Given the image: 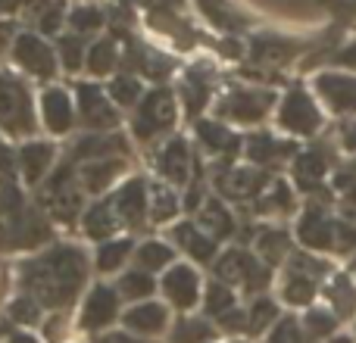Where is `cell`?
Segmentation results:
<instances>
[{
  "mask_svg": "<svg viewBox=\"0 0 356 343\" xmlns=\"http://www.w3.org/2000/svg\"><path fill=\"white\" fill-rule=\"evenodd\" d=\"M272 271L263 259L247 246H228L216 256L213 262V278L234 290H244L250 296H263L272 284Z\"/></svg>",
  "mask_w": 356,
  "mask_h": 343,
  "instance_id": "5",
  "label": "cell"
},
{
  "mask_svg": "<svg viewBox=\"0 0 356 343\" xmlns=\"http://www.w3.org/2000/svg\"><path fill=\"white\" fill-rule=\"evenodd\" d=\"M54 160H56V147L47 141H25L16 153V162L22 169V178L29 184H38L50 169H54Z\"/></svg>",
  "mask_w": 356,
  "mask_h": 343,
  "instance_id": "32",
  "label": "cell"
},
{
  "mask_svg": "<svg viewBox=\"0 0 356 343\" xmlns=\"http://www.w3.org/2000/svg\"><path fill=\"white\" fill-rule=\"evenodd\" d=\"M6 343H41V340H38L31 331H25V328H16V331L6 334Z\"/></svg>",
  "mask_w": 356,
  "mask_h": 343,
  "instance_id": "56",
  "label": "cell"
},
{
  "mask_svg": "<svg viewBox=\"0 0 356 343\" xmlns=\"http://www.w3.org/2000/svg\"><path fill=\"white\" fill-rule=\"evenodd\" d=\"M200 303H203V315H207L213 325L241 306V303H238V290L228 287V284H222V281H216V278L207 284V287H203V300Z\"/></svg>",
  "mask_w": 356,
  "mask_h": 343,
  "instance_id": "40",
  "label": "cell"
},
{
  "mask_svg": "<svg viewBox=\"0 0 356 343\" xmlns=\"http://www.w3.org/2000/svg\"><path fill=\"white\" fill-rule=\"evenodd\" d=\"M66 22H69V28H72V35L88 37V35H97L106 25V12L94 3H81V6H75L72 12H66Z\"/></svg>",
  "mask_w": 356,
  "mask_h": 343,
  "instance_id": "44",
  "label": "cell"
},
{
  "mask_svg": "<svg viewBox=\"0 0 356 343\" xmlns=\"http://www.w3.org/2000/svg\"><path fill=\"white\" fill-rule=\"evenodd\" d=\"M350 275H353V281H356V253H353V259H350Z\"/></svg>",
  "mask_w": 356,
  "mask_h": 343,
  "instance_id": "58",
  "label": "cell"
},
{
  "mask_svg": "<svg viewBox=\"0 0 356 343\" xmlns=\"http://www.w3.org/2000/svg\"><path fill=\"white\" fill-rule=\"evenodd\" d=\"M282 300L288 306H297V309H309L316 303V296L322 294V281L334 275L332 262L322 259L319 253H309V250H294L288 256V262L282 265Z\"/></svg>",
  "mask_w": 356,
  "mask_h": 343,
  "instance_id": "3",
  "label": "cell"
},
{
  "mask_svg": "<svg viewBox=\"0 0 356 343\" xmlns=\"http://www.w3.org/2000/svg\"><path fill=\"white\" fill-rule=\"evenodd\" d=\"M169 319H172V312H169L166 303L160 300H144V303H135V306H129L122 312V325L125 331H131L135 337H163V334L169 331Z\"/></svg>",
  "mask_w": 356,
  "mask_h": 343,
  "instance_id": "22",
  "label": "cell"
},
{
  "mask_svg": "<svg viewBox=\"0 0 356 343\" xmlns=\"http://www.w3.org/2000/svg\"><path fill=\"white\" fill-rule=\"evenodd\" d=\"M156 172L166 184L181 187L191 181V172H194V160H191V147L184 137H169L163 144V150L156 153Z\"/></svg>",
  "mask_w": 356,
  "mask_h": 343,
  "instance_id": "24",
  "label": "cell"
},
{
  "mask_svg": "<svg viewBox=\"0 0 356 343\" xmlns=\"http://www.w3.org/2000/svg\"><path fill=\"white\" fill-rule=\"evenodd\" d=\"M213 91H216V87H213V75H209L207 69L194 66V69H188V72H184L178 94H181L184 112H188L194 122H197V116H200V112L209 106V100H213Z\"/></svg>",
  "mask_w": 356,
  "mask_h": 343,
  "instance_id": "28",
  "label": "cell"
},
{
  "mask_svg": "<svg viewBox=\"0 0 356 343\" xmlns=\"http://www.w3.org/2000/svg\"><path fill=\"white\" fill-rule=\"evenodd\" d=\"M131 262H135V269L150 271V275L166 271V269H172L175 265V246L166 244V240H141V244L135 246Z\"/></svg>",
  "mask_w": 356,
  "mask_h": 343,
  "instance_id": "35",
  "label": "cell"
},
{
  "mask_svg": "<svg viewBox=\"0 0 356 343\" xmlns=\"http://www.w3.org/2000/svg\"><path fill=\"white\" fill-rule=\"evenodd\" d=\"M328 69H344L356 75V37H347L341 47H334V53L328 56Z\"/></svg>",
  "mask_w": 356,
  "mask_h": 343,
  "instance_id": "50",
  "label": "cell"
},
{
  "mask_svg": "<svg viewBox=\"0 0 356 343\" xmlns=\"http://www.w3.org/2000/svg\"><path fill=\"white\" fill-rule=\"evenodd\" d=\"M122 62V50H119V37H97V41L88 47L85 56V66L94 78L100 75H110L116 72V66Z\"/></svg>",
  "mask_w": 356,
  "mask_h": 343,
  "instance_id": "41",
  "label": "cell"
},
{
  "mask_svg": "<svg viewBox=\"0 0 356 343\" xmlns=\"http://www.w3.org/2000/svg\"><path fill=\"white\" fill-rule=\"evenodd\" d=\"M160 294L166 300L169 309H178L181 315H188L191 309H197V303L203 300V278L191 262H175L172 269L163 271L160 278Z\"/></svg>",
  "mask_w": 356,
  "mask_h": 343,
  "instance_id": "16",
  "label": "cell"
},
{
  "mask_svg": "<svg viewBox=\"0 0 356 343\" xmlns=\"http://www.w3.org/2000/svg\"><path fill=\"white\" fill-rule=\"evenodd\" d=\"M300 321H303V328H307V334H309V340H313V343L338 337V325H341V321L334 319V312L328 306L325 309H322V306H309L307 315H303Z\"/></svg>",
  "mask_w": 356,
  "mask_h": 343,
  "instance_id": "43",
  "label": "cell"
},
{
  "mask_svg": "<svg viewBox=\"0 0 356 343\" xmlns=\"http://www.w3.org/2000/svg\"><path fill=\"white\" fill-rule=\"evenodd\" d=\"M316 47L313 37H294V35H253L247 60L263 69H284L297 60H307L309 50Z\"/></svg>",
  "mask_w": 356,
  "mask_h": 343,
  "instance_id": "14",
  "label": "cell"
},
{
  "mask_svg": "<svg viewBox=\"0 0 356 343\" xmlns=\"http://www.w3.org/2000/svg\"><path fill=\"white\" fill-rule=\"evenodd\" d=\"M6 315H10V321L19 328H31V325H41L44 321V309L38 306L29 294H19L16 300L6 306Z\"/></svg>",
  "mask_w": 356,
  "mask_h": 343,
  "instance_id": "48",
  "label": "cell"
},
{
  "mask_svg": "<svg viewBox=\"0 0 356 343\" xmlns=\"http://www.w3.org/2000/svg\"><path fill=\"white\" fill-rule=\"evenodd\" d=\"M338 162L328 153V144L316 141L309 147H300V153L291 162V184L294 190L307 194L309 200H332V175Z\"/></svg>",
  "mask_w": 356,
  "mask_h": 343,
  "instance_id": "8",
  "label": "cell"
},
{
  "mask_svg": "<svg viewBox=\"0 0 356 343\" xmlns=\"http://www.w3.org/2000/svg\"><path fill=\"white\" fill-rule=\"evenodd\" d=\"M125 44H129V50H122V62H129V66L135 69L131 75H147V78L160 81L175 69V62L169 60L166 53H160V50L147 47V44L135 41V37H129V35H125Z\"/></svg>",
  "mask_w": 356,
  "mask_h": 343,
  "instance_id": "26",
  "label": "cell"
},
{
  "mask_svg": "<svg viewBox=\"0 0 356 343\" xmlns=\"http://www.w3.org/2000/svg\"><path fill=\"white\" fill-rule=\"evenodd\" d=\"M178 122V100L172 87H150L141 97V103L135 106V119H131V131L138 141L150 144L156 137L169 135Z\"/></svg>",
  "mask_w": 356,
  "mask_h": 343,
  "instance_id": "11",
  "label": "cell"
},
{
  "mask_svg": "<svg viewBox=\"0 0 356 343\" xmlns=\"http://www.w3.org/2000/svg\"><path fill=\"white\" fill-rule=\"evenodd\" d=\"M75 112H79L81 125L91 131L116 128L122 122V116L116 112V103L110 100V94L104 87L91 85V81H79L75 85Z\"/></svg>",
  "mask_w": 356,
  "mask_h": 343,
  "instance_id": "18",
  "label": "cell"
},
{
  "mask_svg": "<svg viewBox=\"0 0 356 343\" xmlns=\"http://www.w3.org/2000/svg\"><path fill=\"white\" fill-rule=\"evenodd\" d=\"M338 147L344 150V153L356 156V119H353V122H344V125H341V131H338Z\"/></svg>",
  "mask_w": 356,
  "mask_h": 343,
  "instance_id": "52",
  "label": "cell"
},
{
  "mask_svg": "<svg viewBox=\"0 0 356 343\" xmlns=\"http://www.w3.org/2000/svg\"><path fill=\"white\" fill-rule=\"evenodd\" d=\"M278 319H282V309H278V303L269 294L253 296L250 306H247V337L269 334L278 325Z\"/></svg>",
  "mask_w": 356,
  "mask_h": 343,
  "instance_id": "42",
  "label": "cell"
},
{
  "mask_svg": "<svg viewBox=\"0 0 356 343\" xmlns=\"http://www.w3.org/2000/svg\"><path fill=\"white\" fill-rule=\"evenodd\" d=\"M0 131L6 137H16V141L31 137L38 131L35 103H31L29 87L10 72H0Z\"/></svg>",
  "mask_w": 356,
  "mask_h": 343,
  "instance_id": "10",
  "label": "cell"
},
{
  "mask_svg": "<svg viewBox=\"0 0 356 343\" xmlns=\"http://www.w3.org/2000/svg\"><path fill=\"white\" fill-rule=\"evenodd\" d=\"M194 135L209 156H219V162L238 156L241 147H244V137H238L225 122H219V119H197Z\"/></svg>",
  "mask_w": 356,
  "mask_h": 343,
  "instance_id": "23",
  "label": "cell"
},
{
  "mask_svg": "<svg viewBox=\"0 0 356 343\" xmlns=\"http://www.w3.org/2000/svg\"><path fill=\"white\" fill-rule=\"evenodd\" d=\"M344 172L356 181V156H350V162H344Z\"/></svg>",
  "mask_w": 356,
  "mask_h": 343,
  "instance_id": "57",
  "label": "cell"
},
{
  "mask_svg": "<svg viewBox=\"0 0 356 343\" xmlns=\"http://www.w3.org/2000/svg\"><path fill=\"white\" fill-rule=\"evenodd\" d=\"M85 56H88V41L79 35H63L60 37V47H56V60L63 62L66 72H79L85 66Z\"/></svg>",
  "mask_w": 356,
  "mask_h": 343,
  "instance_id": "47",
  "label": "cell"
},
{
  "mask_svg": "<svg viewBox=\"0 0 356 343\" xmlns=\"http://www.w3.org/2000/svg\"><path fill=\"white\" fill-rule=\"evenodd\" d=\"M309 91L325 110V116H334L344 122L356 119V75L344 69H316L309 75Z\"/></svg>",
  "mask_w": 356,
  "mask_h": 343,
  "instance_id": "9",
  "label": "cell"
},
{
  "mask_svg": "<svg viewBox=\"0 0 356 343\" xmlns=\"http://www.w3.org/2000/svg\"><path fill=\"white\" fill-rule=\"evenodd\" d=\"M219 337V328L207 315H178L169 328V343H213Z\"/></svg>",
  "mask_w": 356,
  "mask_h": 343,
  "instance_id": "36",
  "label": "cell"
},
{
  "mask_svg": "<svg viewBox=\"0 0 356 343\" xmlns=\"http://www.w3.org/2000/svg\"><path fill=\"white\" fill-rule=\"evenodd\" d=\"M135 240L131 237H113L106 244H97V256H94V269L100 275H116L122 271V265L135 256Z\"/></svg>",
  "mask_w": 356,
  "mask_h": 343,
  "instance_id": "39",
  "label": "cell"
},
{
  "mask_svg": "<svg viewBox=\"0 0 356 343\" xmlns=\"http://www.w3.org/2000/svg\"><path fill=\"white\" fill-rule=\"evenodd\" d=\"M91 343H147V340L135 337L131 331H104V334H94Z\"/></svg>",
  "mask_w": 356,
  "mask_h": 343,
  "instance_id": "53",
  "label": "cell"
},
{
  "mask_svg": "<svg viewBox=\"0 0 356 343\" xmlns=\"http://www.w3.org/2000/svg\"><path fill=\"white\" fill-rule=\"evenodd\" d=\"M81 231H85V237H91L94 244H106V240H113L122 231V221H119L110 196L91 203V206L81 212Z\"/></svg>",
  "mask_w": 356,
  "mask_h": 343,
  "instance_id": "27",
  "label": "cell"
},
{
  "mask_svg": "<svg viewBox=\"0 0 356 343\" xmlns=\"http://www.w3.org/2000/svg\"><path fill=\"white\" fill-rule=\"evenodd\" d=\"M253 253H257L269 269H278V265H284L288 256L294 253V240H291V234L284 231V228L266 225V228H259L257 237H253Z\"/></svg>",
  "mask_w": 356,
  "mask_h": 343,
  "instance_id": "31",
  "label": "cell"
},
{
  "mask_svg": "<svg viewBox=\"0 0 356 343\" xmlns=\"http://www.w3.org/2000/svg\"><path fill=\"white\" fill-rule=\"evenodd\" d=\"M266 343H313V340H309L307 328H303V321L297 315H282L278 325L269 331Z\"/></svg>",
  "mask_w": 356,
  "mask_h": 343,
  "instance_id": "49",
  "label": "cell"
},
{
  "mask_svg": "<svg viewBox=\"0 0 356 343\" xmlns=\"http://www.w3.org/2000/svg\"><path fill=\"white\" fill-rule=\"evenodd\" d=\"M278 106V94L272 87H257V85H238L228 87L216 103V119L219 122H232V125H263L266 119L275 112Z\"/></svg>",
  "mask_w": 356,
  "mask_h": 343,
  "instance_id": "6",
  "label": "cell"
},
{
  "mask_svg": "<svg viewBox=\"0 0 356 343\" xmlns=\"http://www.w3.org/2000/svg\"><path fill=\"white\" fill-rule=\"evenodd\" d=\"M66 19V12H63V6H50L47 16H41V31H47V35H56V28H60V22Z\"/></svg>",
  "mask_w": 356,
  "mask_h": 343,
  "instance_id": "55",
  "label": "cell"
},
{
  "mask_svg": "<svg viewBox=\"0 0 356 343\" xmlns=\"http://www.w3.org/2000/svg\"><path fill=\"white\" fill-rule=\"evenodd\" d=\"M125 172V156H113V160H94L79 166V184L88 194H104L116 184V178Z\"/></svg>",
  "mask_w": 356,
  "mask_h": 343,
  "instance_id": "33",
  "label": "cell"
},
{
  "mask_svg": "<svg viewBox=\"0 0 356 343\" xmlns=\"http://www.w3.org/2000/svg\"><path fill=\"white\" fill-rule=\"evenodd\" d=\"M41 122H44V128L56 137L72 131L75 103H72V97H69V91H63V87H47V91L41 94Z\"/></svg>",
  "mask_w": 356,
  "mask_h": 343,
  "instance_id": "25",
  "label": "cell"
},
{
  "mask_svg": "<svg viewBox=\"0 0 356 343\" xmlns=\"http://www.w3.org/2000/svg\"><path fill=\"white\" fill-rule=\"evenodd\" d=\"M106 94L116 106H138L144 97V87H141V78L131 72H122V75H113V81L106 85Z\"/></svg>",
  "mask_w": 356,
  "mask_h": 343,
  "instance_id": "45",
  "label": "cell"
},
{
  "mask_svg": "<svg viewBox=\"0 0 356 343\" xmlns=\"http://www.w3.org/2000/svg\"><path fill=\"white\" fill-rule=\"evenodd\" d=\"M150 12H160V16H175L184 6V0H141Z\"/></svg>",
  "mask_w": 356,
  "mask_h": 343,
  "instance_id": "54",
  "label": "cell"
},
{
  "mask_svg": "<svg viewBox=\"0 0 356 343\" xmlns=\"http://www.w3.org/2000/svg\"><path fill=\"white\" fill-rule=\"evenodd\" d=\"M272 181H275V175L250 166V162L234 166V160L219 162L216 178H213V184H216L222 200H234V203H257L259 196L269 190Z\"/></svg>",
  "mask_w": 356,
  "mask_h": 343,
  "instance_id": "12",
  "label": "cell"
},
{
  "mask_svg": "<svg viewBox=\"0 0 356 343\" xmlns=\"http://www.w3.org/2000/svg\"><path fill=\"white\" fill-rule=\"evenodd\" d=\"M322 294H325L328 309L334 312L338 321L356 319V281L350 271H334V275L322 284Z\"/></svg>",
  "mask_w": 356,
  "mask_h": 343,
  "instance_id": "30",
  "label": "cell"
},
{
  "mask_svg": "<svg viewBox=\"0 0 356 343\" xmlns=\"http://www.w3.org/2000/svg\"><path fill=\"white\" fill-rule=\"evenodd\" d=\"M91 259L75 244H54L19 265V290L47 312H66L88 284Z\"/></svg>",
  "mask_w": 356,
  "mask_h": 343,
  "instance_id": "1",
  "label": "cell"
},
{
  "mask_svg": "<svg viewBox=\"0 0 356 343\" xmlns=\"http://www.w3.org/2000/svg\"><path fill=\"white\" fill-rule=\"evenodd\" d=\"M47 240V212L25 206L22 194L13 184H3V190H0V250H35Z\"/></svg>",
  "mask_w": 356,
  "mask_h": 343,
  "instance_id": "2",
  "label": "cell"
},
{
  "mask_svg": "<svg viewBox=\"0 0 356 343\" xmlns=\"http://www.w3.org/2000/svg\"><path fill=\"white\" fill-rule=\"evenodd\" d=\"M181 212V200H178L175 187L166 181L147 184V219L154 225H169Z\"/></svg>",
  "mask_w": 356,
  "mask_h": 343,
  "instance_id": "34",
  "label": "cell"
},
{
  "mask_svg": "<svg viewBox=\"0 0 356 343\" xmlns=\"http://www.w3.org/2000/svg\"><path fill=\"white\" fill-rule=\"evenodd\" d=\"M294 237L300 250L338 253V206L332 200H307L297 219Z\"/></svg>",
  "mask_w": 356,
  "mask_h": 343,
  "instance_id": "7",
  "label": "cell"
},
{
  "mask_svg": "<svg viewBox=\"0 0 356 343\" xmlns=\"http://www.w3.org/2000/svg\"><path fill=\"white\" fill-rule=\"evenodd\" d=\"M41 325H44V337H47V343H63L69 337V315L66 312H50Z\"/></svg>",
  "mask_w": 356,
  "mask_h": 343,
  "instance_id": "51",
  "label": "cell"
},
{
  "mask_svg": "<svg viewBox=\"0 0 356 343\" xmlns=\"http://www.w3.org/2000/svg\"><path fill=\"white\" fill-rule=\"evenodd\" d=\"M325 110L319 106V100L313 97L307 85H291L284 87V94H278L275 106V125L294 141H316L325 131Z\"/></svg>",
  "mask_w": 356,
  "mask_h": 343,
  "instance_id": "4",
  "label": "cell"
},
{
  "mask_svg": "<svg viewBox=\"0 0 356 343\" xmlns=\"http://www.w3.org/2000/svg\"><path fill=\"white\" fill-rule=\"evenodd\" d=\"M241 153H244V160L250 162V166L275 175L278 169L294 162V156L300 153V144H297L294 137H278V135H272V131H250V135L244 137Z\"/></svg>",
  "mask_w": 356,
  "mask_h": 343,
  "instance_id": "15",
  "label": "cell"
},
{
  "mask_svg": "<svg viewBox=\"0 0 356 343\" xmlns=\"http://www.w3.org/2000/svg\"><path fill=\"white\" fill-rule=\"evenodd\" d=\"M41 203L47 209V219H56L63 225H72L85 212L81 209V184H79V175H75V162L56 169L47 178V184L41 190Z\"/></svg>",
  "mask_w": 356,
  "mask_h": 343,
  "instance_id": "13",
  "label": "cell"
},
{
  "mask_svg": "<svg viewBox=\"0 0 356 343\" xmlns=\"http://www.w3.org/2000/svg\"><path fill=\"white\" fill-rule=\"evenodd\" d=\"M194 221H197V225H200L213 240H219V244L238 234V221H234V212L225 206V200H222V196H207V203L197 209V219H194Z\"/></svg>",
  "mask_w": 356,
  "mask_h": 343,
  "instance_id": "29",
  "label": "cell"
},
{
  "mask_svg": "<svg viewBox=\"0 0 356 343\" xmlns=\"http://www.w3.org/2000/svg\"><path fill=\"white\" fill-rule=\"evenodd\" d=\"M297 209V194H294V184L284 181V178H275L269 184L263 196L253 203V212L257 215H288Z\"/></svg>",
  "mask_w": 356,
  "mask_h": 343,
  "instance_id": "37",
  "label": "cell"
},
{
  "mask_svg": "<svg viewBox=\"0 0 356 343\" xmlns=\"http://www.w3.org/2000/svg\"><path fill=\"white\" fill-rule=\"evenodd\" d=\"M110 200H113L119 221H122V228H129V231H141L150 221L147 219V181L144 178L135 175L129 181H122L110 194Z\"/></svg>",
  "mask_w": 356,
  "mask_h": 343,
  "instance_id": "20",
  "label": "cell"
},
{
  "mask_svg": "<svg viewBox=\"0 0 356 343\" xmlns=\"http://www.w3.org/2000/svg\"><path fill=\"white\" fill-rule=\"evenodd\" d=\"M119 294V300H129L131 306L135 303H144V300H154V294L160 290V281H156L150 271H141V269H129L119 275V281L113 284Z\"/></svg>",
  "mask_w": 356,
  "mask_h": 343,
  "instance_id": "38",
  "label": "cell"
},
{
  "mask_svg": "<svg viewBox=\"0 0 356 343\" xmlns=\"http://www.w3.org/2000/svg\"><path fill=\"white\" fill-rule=\"evenodd\" d=\"M13 62H16L22 72L35 75V78H54L56 69H60V60H56V50L50 47L44 37L38 35H29V31H22V35L13 41Z\"/></svg>",
  "mask_w": 356,
  "mask_h": 343,
  "instance_id": "19",
  "label": "cell"
},
{
  "mask_svg": "<svg viewBox=\"0 0 356 343\" xmlns=\"http://www.w3.org/2000/svg\"><path fill=\"white\" fill-rule=\"evenodd\" d=\"M81 3H88V0H81Z\"/></svg>",
  "mask_w": 356,
  "mask_h": 343,
  "instance_id": "59",
  "label": "cell"
},
{
  "mask_svg": "<svg viewBox=\"0 0 356 343\" xmlns=\"http://www.w3.org/2000/svg\"><path fill=\"white\" fill-rule=\"evenodd\" d=\"M122 319V300H119L113 284H94L81 300L79 312V331L85 334H104L110 325Z\"/></svg>",
  "mask_w": 356,
  "mask_h": 343,
  "instance_id": "17",
  "label": "cell"
},
{
  "mask_svg": "<svg viewBox=\"0 0 356 343\" xmlns=\"http://www.w3.org/2000/svg\"><path fill=\"white\" fill-rule=\"evenodd\" d=\"M200 10L207 12V19H213V25H219L222 31H241V28H247V22H250L244 12L228 6L225 0H200Z\"/></svg>",
  "mask_w": 356,
  "mask_h": 343,
  "instance_id": "46",
  "label": "cell"
},
{
  "mask_svg": "<svg viewBox=\"0 0 356 343\" xmlns=\"http://www.w3.org/2000/svg\"><path fill=\"white\" fill-rule=\"evenodd\" d=\"M169 237H172V246L175 250H181L184 256L191 259V262L197 265H213L216 256H219V240H213L207 231H203L200 225H197L194 219H184V221H175L172 231H169Z\"/></svg>",
  "mask_w": 356,
  "mask_h": 343,
  "instance_id": "21",
  "label": "cell"
}]
</instances>
